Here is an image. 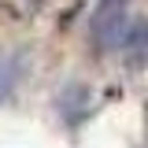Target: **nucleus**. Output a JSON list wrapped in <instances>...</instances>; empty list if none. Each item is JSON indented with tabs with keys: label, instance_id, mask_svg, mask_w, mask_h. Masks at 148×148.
<instances>
[{
	"label": "nucleus",
	"instance_id": "nucleus-1",
	"mask_svg": "<svg viewBox=\"0 0 148 148\" xmlns=\"http://www.w3.org/2000/svg\"><path fill=\"white\" fill-rule=\"evenodd\" d=\"M122 22H126V0H100L92 15V41L100 52L122 45Z\"/></svg>",
	"mask_w": 148,
	"mask_h": 148
},
{
	"label": "nucleus",
	"instance_id": "nucleus-3",
	"mask_svg": "<svg viewBox=\"0 0 148 148\" xmlns=\"http://www.w3.org/2000/svg\"><path fill=\"white\" fill-rule=\"evenodd\" d=\"M11 85H15V67H11L8 59H0V100L11 92Z\"/></svg>",
	"mask_w": 148,
	"mask_h": 148
},
{
	"label": "nucleus",
	"instance_id": "nucleus-2",
	"mask_svg": "<svg viewBox=\"0 0 148 148\" xmlns=\"http://www.w3.org/2000/svg\"><path fill=\"white\" fill-rule=\"evenodd\" d=\"M122 48H126V56H130V67L137 71V67H141V52H145V26H141V22L130 30V37H122Z\"/></svg>",
	"mask_w": 148,
	"mask_h": 148
}]
</instances>
